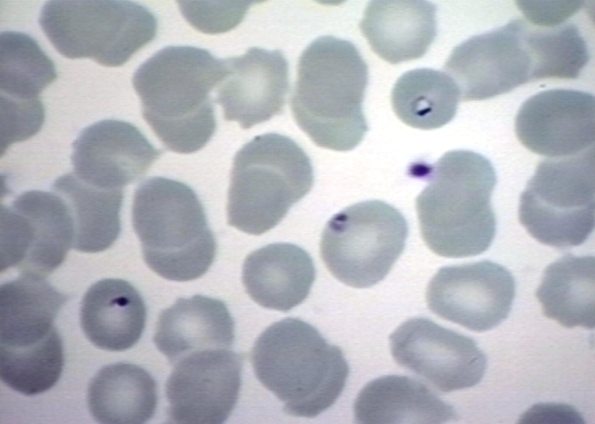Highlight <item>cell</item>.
<instances>
[{"label": "cell", "mask_w": 595, "mask_h": 424, "mask_svg": "<svg viewBox=\"0 0 595 424\" xmlns=\"http://www.w3.org/2000/svg\"><path fill=\"white\" fill-rule=\"evenodd\" d=\"M132 223L148 266L170 281L200 278L217 250L204 208L187 184L162 177L143 181L136 189Z\"/></svg>", "instance_id": "obj_5"}, {"label": "cell", "mask_w": 595, "mask_h": 424, "mask_svg": "<svg viewBox=\"0 0 595 424\" xmlns=\"http://www.w3.org/2000/svg\"><path fill=\"white\" fill-rule=\"evenodd\" d=\"M226 73L225 59L192 46L166 47L136 69L142 115L167 149L192 153L209 141L216 129L211 92Z\"/></svg>", "instance_id": "obj_1"}, {"label": "cell", "mask_w": 595, "mask_h": 424, "mask_svg": "<svg viewBox=\"0 0 595 424\" xmlns=\"http://www.w3.org/2000/svg\"><path fill=\"white\" fill-rule=\"evenodd\" d=\"M157 403L155 379L143 368L130 363L103 367L88 389L90 412L100 423H145L154 416Z\"/></svg>", "instance_id": "obj_24"}, {"label": "cell", "mask_w": 595, "mask_h": 424, "mask_svg": "<svg viewBox=\"0 0 595 424\" xmlns=\"http://www.w3.org/2000/svg\"><path fill=\"white\" fill-rule=\"evenodd\" d=\"M515 132L527 149L550 158L587 151L595 140L594 95L562 88L538 93L520 107Z\"/></svg>", "instance_id": "obj_15"}, {"label": "cell", "mask_w": 595, "mask_h": 424, "mask_svg": "<svg viewBox=\"0 0 595 424\" xmlns=\"http://www.w3.org/2000/svg\"><path fill=\"white\" fill-rule=\"evenodd\" d=\"M146 319L143 300L124 280L98 281L83 298L81 328L88 340L99 348L122 351L131 348L142 335Z\"/></svg>", "instance_id": "obj_21"}, {"label": "cell", "mask_w": 595, "mask_h": 424, "mask_svg": "<svg viewBox=\"0 0 595 424\" xmlns=\"http://www.w3.org/2000/svg\"><path fill=\"white\" fill-rule=\"evenodd\" d=\"M528 28L526 21L514 19L454 48L444 69L462 101L491 98L534 81Z\"/></svg>", "instance_id": "obj_11"}, {"label": "cell", "mask_w": 595, "mask_h": 424, "mask_svg": "<svg viewBox=\"0 0 595 424\" xmlns=\"http://www.w3.org/2000/svg\"><path fill=\"white\" fill-rule=\"evenodd\" d=\"M253 2L179 1L178 5L184 17L196 29L216 34L237 25Z\"/></svg>", "instance_id": "obj_31"}, {"label": "cell", "mask_w": 595, "mask_h": 424, "mask_svg": "<svg viewBox=\"0 0 595 424\" xmlns=\"http://www.w3.org/2000/svg\"><path fill=\"white\" fill-rule=\"evenodd\" d=\"M519 424H583L581 413L573 406L560 403H539L524 412Z\"/></svg>", "instance_id": "obj_34"}, {"label": "cell", "mask_w": 595, "mask_h": 424, "mask_svg": "<svg viewBox=\"0 0 595 424\" xmlns=\"http://www.w3.org/2000/svg\"><path fill=\"white\" fill-rule=\"evenodd\" d=\"M251 361L257 378L290 416L314 418L331 407L346 385L349 366L341 348L297 318L269 326L257 338Z\"/></svg>", "instance_id": "obj_4"}, {"label": "cell", "mask_w": 595, "mask_h": 424, "mask_svg": "<svg viewBox=\"0 0 595 424\" xmlns=\"http://www.w3.org/2000/svg\"><path fill=\"white\" fill-rule=\"evenodd\" d=\"M358 423H444L454 420V408L422 382L387 375L367 383L354 403Z\"/></svg>", "instance_id": "obj_22"}, {"label": "cell", "mask_w": 595, "mask_h": 424, "mask_svg": "<svg viewBox=\"0 0 595 424\" xmlns=\"http://www.w3.org/2000/svg\"><path fill=\"white\" fill-rule=\"evenodd\" d=\"M514 296L511 273L489 260L442 267L425 294L428 306L436 315L478 332L505 320Z\"/></svg>", "instance_id": "obj_12"}, {"label": "cell", "mask_w": 595, "mask_h": 424, "mask_svg": "<svg viewBox=\"0 0 595 424\" xmlns=\"http://www.w3.org/2000/svg\"><path fill=\"white\" fill-rule=\"evenodd\" d=\"M594 257L569 254L545 269L536 296L546 317L567 328H594Z\"/></svg>", "instance_id": "obj_26"}, {"label": "cell", "mask_w": 595, "mask_h": 424, "mask_svg": "<svg viewBox=\"0 0 595 424\" xmlns=\"http://www.w3.org/2000/svg\"><path fill=\"white\" fill-rule=\"evenodd\" d=\"M315 276L313 260L304 249L276 242L247 255L242 278L246 292L258 305L287 312L307 298Z\"/></svg>", "instance_id": "obj_19"}, {"label": "cell", "mask_w": 595, "mask_h": 424, "mask_svg": "<svg viewBox=\"0 0 595 424\" xmlns=\"http://www.w3.org/2000/svg\"><path fill=\"white\" fill-rule=\"evenodd\" d=\"M517 4L534 26L550 28L564 23L584 3L582 1H518Z\"/></svg>", "instance_id": "obj_33"}, {"label": "cell", "mask_w": 595, "mask_h": 424, "mask_svg": "<svg viewBox=\"0 0 595 424\" xmlns=\"http://www.w3.org/2000/svg\"><path fill=\"white\" fill-rule=\"evenodd\" d=\"M52 191L65 201L73 225V249L87 253L103 252L121 232L120 211L123 189H105L90 185L73 172L55 180Z\"/></svg>", "instance_id": "obj_25"}, {"label": "cell", "mask_w": 595, "mask_h": 424, "mask_svg": "<svg viewBox=\"0 0 595 424\" xmlns=\"http://www.w3.org/2000/svg\"><path fill=\"white\" fill-rule=\"evenodd\" d=\"M389 341L391 353L399 365L442 392L476 385L487 367L486 356L473 339L429 319L404 322Z\"/></svg>", "instance_id": "obj_13"}, {"label": "cell", "mask_w": 595, "mask_h": 424, "mask_svg": "<svg viewBox=\"0 0 595 424\" xmlns=\"http://www.w3.org/2000/svg\"><path fill=\"white\" fill-rule=\"evenodd\" d=\"M74 174L84 182L119 189L141 179L162 151L131 123L98 121L80 133L73 143Z\"/></svg>", "instance_id": "obj_16"}, {"label": "cell", "mask_w": 595, "mask_h": 424, "mask_svg": "<svg viewBox=\"0 0 595 424\" xmlns=\"http://www.w3.org/2000/svg\"><path fill=\"white\" fill-rule=\"evenodd\" d=\"M225 61L227 73L216 87L214 99L225 120L249 129L282 113L289 89V66L281 50L252 47Z\"/></svg>", "instance_id": "obj_17"}, {"label": "cell", "mask_w": 595, "mask_h": 424, "mask_svg": "<svg viewBox=\"0 0 595 424\" xmlns=\"http://www.w3.org/2000/svg\"><path fill=\"white\" fill-rule=\"evenodd\" d=\"M242 362L229 348L198 352L175 364L165 386L170 420L223 423L239 397Z\"/></svg>", "instance_id": "obj_14"}, {"label": "cell", "mask_w": 595, "mask_h": 424, "mask_svg": "<svg viewBox=\"0 0 595 424\" xmlns=\"http://www.w3.org/2000/svg\"><path fill=\"white\" fill-rule=\"evenodd\" d=\"M235 323L225 304L196 295L179 298L158 317L153 341L172 365L192 354L229 349Z\"/></svg>", "instance_id": "obj_18"}, {"label": "cell", "mask_w": 595, "mask_h": 424, "mask_svg": "<svg viewBox=\"0 0 595 424\" xmlns=\"http://www.w3.org/2000/svg\"><path fill=\"white\" fill-rule=\"evenodd\" d=\"M39 24L53 47L69 59L107 66L125 64L155 37L158 23L143 5L122 0H53Z\"/></svg>", "instance_id": "obj_7"}, {"label": "cell", "mask_w": 595, "mask_h": 424, "mask_svg": "<svg viewBox=\"0 0 595 424\" xmlns=\"http://www.w3.org/2000/svg\"><path fill=\"white\" fill-rule=\"evenodd\" d=\"M1 155L14 143L35 135L45 120L42 100L33 102H1Z\"/></svg>", "instance_id": "obj_32"}, {"label": "cell", "mask_w": 595, "mask_h": 424, "mask_svg": "<svg viewBox=\"0 0 595 424\" xmlns=\"http://www.w3.org/2000/svg\"><path fill=\"white\" fill-rule=\"evenodd\" d=\"M73 225L69 208L55 192L30 190L11 206L1 207V272L46 277L73 248Z\"/></svg>", "instance_id": "obj_10"}, {"label": "cell", "mask_w": 595, "mask_h": 424, "mask_svg": "<svg viewBox=\"0 0 595 424\" xmlns=\"http://www.w3.org/2000/svg\"><path fill=\"white\" fill-rule=\"evenodd\" d=\"M67 297L45 277L21 273L0 287V345L19 348L41 341Z\"/></svg>", "instance_id": "obj_23"}, {"label": "cell", "mask_w": 595, "mask_h": 424, "mask_svg": "<svg viewBox=\"0 0 595 424\" xmlns=\"http://www.w3.org/2000/svg\"><path fill=\"white\" fill-rule=\"evenodd\" d=\"M64 366L61 339L54 329L40 342L20 348L0 345V377L13 390L33 396L58 382Z\"/></svg>", "instance_id": "obj_29"}, {"label": "cell", "mask_w": 595, "mask_h": 424, "mask_svg": "<svg viewBox=\"0 0 595 424\" xmlns=\"http://www.w3.org/2000/svg\"><path fill=\"white\" fill-rule=\"evenodd\" d=\"M528 41L534 60V81L575 79L590 59L584 37L572 23L550 28L529 24Z\"/></svg>", "instance_id": "obj_30"}, {"label": "cell", "mask_w": 595, "mask_h": 424, "mask_svg": "<svg viewBox=\"0 0 595 424\" xmlns=\"http://www.w3.org/2000/svg\"><path fill=\"white\" fill-rule=\"evenodd\" d=\"M408 223L391 205L379 200L359 202L334 215L320 241L329 272L353 288H370L383 280L405 248Z\"/></svg>", "instance_id": "obj_9"}, {"label": "cell", "mask_w": 595, "mask_h": 424, "mask_svg": "<svg viewBox=\"0 0 595 424\" xmlns=\"http://www.w3.org/2000/svg\"><path fill=\"white\" fill-rule=\"evenodd\" d=\"M519 218L541 244L559 249L582 245L595 225L594 146L541 162L521 194Z\"/></svg>", "instance_id": "obj_8"}, {"label": "cell", "mask_w": 595, "mask_h": 424, "mask_svg": "<svg viewBox=\"0 0 595 424\" xmlns=\"http://www.w3.org/2000/svg\"><path fill=\"white\" fill-rule=\"evenodd\" d=\"M312 162L290 137L255 136L235 154L228 194L230 225L250 235L272 229L311 189Z\"/></svg>", "instance_id": "obj_6"}, {"label": "cell", "mask_w": 595, "mask_h": 424, "mask_svg": "<svg viewBox=\"0 0 595 424\" xmlns=\"http://www.w3.org/2000/svg\"><path fill=\"white\" fill-rule=\"evenodd\" d=\"M428 182L416 200L421 236L437 255L463 258L481 254L496 232L491 196L495 169L471 151L444 153L435 164L413 166Z\"/></svg>", "instance_id": "obj_2"}, {"label": "cell", "mask_w": 595, "mask_h": 424, "mask_svg": "<svg viewBox=\"0 0 595 424\" xmlns=\"http://www.w3.org/2000/svg\"><path fill=\"white\" fill-rule=\"evenodd\" d=\"M57 78L54 61L31 36L16 31L1 33V100H41L40 93Z\"/></svg>", "instance_id": "obj_28"}, {"label": "cell", "mask_w": 595, "mask_h": 424, "mask_svg": "<svg viewBox=\"0 0 595 424\" xmlns=\"http://www.w3.org/2000/svg\"><path fill=\"white\" fill-rule=\"evenodd\" d=\"M369 72L350 42L322 36L301 54L290 107L299 127L318 146L353 149L368 126L363 111Z\"/></svg>", "instance_id": "obj_3"}, {"label": "cell", "mask_w": 595, "mask_h": 424, "mask_svg": "<svg viewBox=\"0 0 595 424\" xmlns=\"http://www.w3.org/2000/svg\"><path fill=\"white\" fill-rule=\"evenodd\" d=\"M460 94L446 73L417 69L404 73L395 83L391 100L396 116L406 124L435 129L454 117Z\"/></svg>", "instance_id": "obj_27"}, {"label": "cell", "mask_w": 595, "mask_h": 424, "mask_svg": "<svg viewBox=\"0 0 595 424\" xmlns=\"http://www.w3.org/2000/svg\"><path fill=\"white\" fill-rule=\"evenodd\" d=\"M360 28L372 49L387 62L416 59L436 37V7L427 1H372Z\"/></svg>", "instance_id": "obj_20"}]
</instances>
